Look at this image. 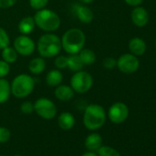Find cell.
I'll use <instances>...</instances> for the list:
<instances>
[{
  "instance_id": "7a4b0ae2",
  "label": "cell",
  "mask_w": 156,
  "mask_h": 156,
  "mask_svg": "<svg viewBox=\"0 0 156 156\" xmlns=\"http://www.w3.org/2000/svg\"><path fill=\"white\" fill-rule=\"evenodd\" d=\"M37 48L42 58L55 57L61 52L62 50L61 39L51 32H47L39 39Z\"/></svg>"
},
{
  "instance_id": "484cf974",
  "label": "cell",
  "mask_w": 156,
  "mask_h": 156,
  "mask_svg": "<svg viewBox=\"0 0 156 156\" xmlns=\"http://www.w3.org/2000/svg\"><path fill=\"white\" fill-rule=\"evenodd\" d=\"M67 62H68V58L64 55H59L56 57L54 61V64L57 69L62 70L67 67Z\"/></svg>"
},
{
  "instance_id": "ac0fdd59",
  "label": "cell",
  "mask_w": 156,
  "mask_h": 156,
  "mask_svg": "<svg viewBox=\"0 0 156 156\" xmlns=\"http://www.w3.org/2000/svg\"><path fill=\"white\" fill-rule=\"evenodd\" d=\"M63 76L59 69L51 70L46 75V84L51 87H56L62 82Z\"/></svg>"
},
{
  "instance_id": "d6a6232c",
  "label": "cell",
  "mask_w": 156,
  "mask_h": 156,
  "mask_svg": "<svg viewBox=\"0 0 156 156\" xmlns=\"http://www.w3.org/2000/svg\"><path fill=\"white\" fill-rule=\"evenodd\" d=\"M124 1L130 7H138L142 3L143 0H124Z\"/></svg>"
},
{
  "instance_id": "44dd1931",
  "label": "cell",
  "mask_w": 156,
  "mask_h": 156,
  "mask_svg": "<svg viewBox=\"0 0 156 156\" xmlns=\"http://www.w3.org/2000/svg\"><path fill=\"white\" fill-rule=\"evenodd\" d=\"M78 55L84 65H91L96 62L97 59L96 53L90 49H82L78 52Z\"/></svg>"
},
{
  "instance_id": "ba28073f",
  "label": "cell",
  "mask_w": 156,
  "mask_h": 156,
  "mask_svg": "<svg viewBox=\"0 0 156 156\" xmlns=\"http://www.w3.org/2000/svg\"><path fill=\"white\" fill-rule=\"evenodd\" d=\"M117 67L123 73H133L139 69L140 61L132 53H125L117 60Z\"/></svg>"
},
{
  "instance_id": "5b68a950",
  "label": "cell",
  "mask_w": 156,
  "mask_h": 156,
  "mask_svg": "<svg viewBox=\"0 0 156 156\" xmlns=\"http://www.w3.org/2000/svg\"><path fill=\"white\" fill-rule=\"evenodd\" d=\"M11 94L17 98H24L30 96L34 87V78L27 73H21L16 76L10 84Z\"/></svg>"
},
{
  "instance_id": "4fadbf2b",
  "label": "cell",
  "mask_w": 156,
  "mask_h": 156,
  "mask_svg": "<svg viewBox=\"0 0 156 156\" xmlns=\"http://www.w3.org/2000/svg\"><path fill=\"white\" fill-rule=\"evenodd\" d=\"M146 49H147L146 42L140 38L138 37L132 38L129 42V50L130 53H132L135 56L143 55L146 51Z\"/></svg>"
},
{
  "instance_id": "d4e9b609",
  "label": "cell",
  "mask_w": 156,
  "mask_h": 156,
  "mask_svg": "<svg viewBox=\"0 0 156 156\" xmlns=\"http://www.w3.org/2000/svg\"><path fill=\"white\" fill-rule=\"evenodd\" d=\"M9 45V36L3 28L0 27V50L4 49Z\"/></svg>"
},
{
  "instance_id": "cb8c5ba5",
  "label": "cell",
  "mask_w": 156,
  "mask_h": 156,
  "mask_svg": "<svg viewBox=\"0 0 156 156\" xmlns=\"http://www.w3.org/2000/svg\"><path fill=\"white\" fill-rule=\"evenodd\" d=\"M98 156H120L119 152L109 146H101L98 150Z\"/></svg>"
},
{
  "instance_id": "f1b7e54d",
  "label": "cell",
  "mask_w": 156,
  "mask_h": 156,
  "mask_svg": "<svg viewBox=\"0 0 156 156\" xmlns=\"http://www.w3.org/2000/svg\"><path fill=\"white\" fill-rule=\"evenodd\" d=\"M10 136H11V133L8 128L0 127V143L7 142L10 139Z\"/></svg>"
},
{
  "instance_id": "7402d4cb",
  "label": "cell",
  "mask_w": 156,
  "mask_h": 156,
  "mask_svg": "<svg viewBox=\"0 0 156 156\" xmlns=\"http://www.w3.org/2000/svg\"><path fill=\"white\" fill-rule=\"evenodd\" d=\"M68 58V62H67V67L73 71V72H78V71H81L83 69V62L80 60L79 55L77 54H69Z\"/></svg>"
},
{
  "instance_id": "2e32d148",
  "label": "cell",
  "mask_w": 156,
  "mask_h": 156,
  "mask_svg": "<svg viewBox=\"0 0 156 156\" xmlns=\"http://www.w3.org/2000/svg\"><path fill=\"white\" fill-rule=\"evenodd\" d=\"M102 137L98 133H92L88 135L86 139L85 145L88 151H96L102 146Z\"/></svg>"
},
{
  "instance_id": "f546056e",
  "label": "cell",
  "mask_w": 156,
  "mask_h": 156,
  "mask_svg": "<svg viewBox=\"0 0 156 156\" xmlns=\"http://www.w3.org/2000/svg\"><path fill=\"white\" fill-rule=\"evenodd\" d=\"M20 111L24 114H31L34 111V104L30 101H25L20 106Z\"/></svg>"
},
{
  "instance_id": "d6986e66",
  "label": "cell",
  "mask_w": 156,
  "mask_h": 156,
  "mask_svg": "<svg viewBox=\"0 0 156 156\" xmlns=\"http://www.w3.org/2000/svg\"><path fill=\"white\" fill-rule=\"evenodd\" d=\"M46 68V62L44 58L37 57L32 59L29 63V70L32 74H40Z\"/></svg>"
},
{
  "instance_id": "836d02e7",
  "label": "cell",
  "mask_w": 156,
  "mask_h": 156,
  "mask_svg": "<svg viewBox=\"0 0 156 156\" xmlns=\"http://www.w3.org/2000/svg\"><path fill=\"white\" fill-rule=\"evenodd\" d=\"M82 156H98V154H96V153L93 152V151H88V152L84 153Z\"/></svg>"
},
{
  "instance_id": "e575fe53",
  "label": "cell",
  "mask_w": 156,
  "mask_h": 156,
  "mask_svg": "<svg viewBox=\"0 0 156 156\" xmlns=\"http://www.w3.org/2000/svg\"><path fill=\"white\" fill-rule=\"evenodd\" d=\"M79 1L81 2V3H83V4H90V3H92L94 0H79Z\"/></svg>"
},
{
  "instance_id": "52a82bcc",
  "label": "cell",
  "mask_w": 156,
  "mask_h": 156,
  "mask_svg": "<svg viewBox=\"0 0 156 156\" xmlns=\"http://www.w3.org/2000/svg\"><path fill=\"white\" fill-rule=\"evenodd\" d=\"M34 111L44 119H51L57 114L55 104L49 98H41L34 103Z\"/></svg>"
},
{
  "instance_id": "3957f363",
  "label": "cell",
  "mask_w": 156,
  "mask_h": 156,
  "mask_svg": "<svg viewBox=\"0 0 156 156\" xmlns=\"http://www.w3.org/2000/svg\"><path fill=\"white\" fill-rule=\"evenodd\" d=\"M33 18L36 26L45 32H53L61 26L60 17L51 9H42L37 10Z\"/></svg>"
},
{
  "instance_id": "ffe728a7",
  "label": "cell",
  "mask_w": 156,
  "mask_h": 156,
  "mask_svg": "<svg viewBox=\"0 0 156 156\" xmlns=\"http://www.w3.org/2000/svg\"><path fill=\"white\" fill-rule=\"evenodd\" d=\"M10 94V83L5 78H0V104L6 103L9 99Z\"/></svg>"
},
{
  "instance_id": "d590c367",
  "label": "cell",
  "mask_w": 156,
  "mask_h": 156,
  "mask_svg": "<svg viewBox=\"0 0 156 156\" xmlns=\"http://www.w3.org/2000/svg\"><path fill=\"white\" fill-rule=\"evenodd\" d=\"M14 156H22V155H20V154H17V155H14Z\"/></svg>"
},
{
  "instance_id": "8992f818",
  "label": "cell",
  "mask_w": 156,
  "mask_h": 156,
  "mask_svg": "<svg viewBox=\"0 0 156 156\" xmlns=\"http://www.w3.org/2000/svg\"><path fill=\"white\" fill-rule=\"evenodd\" d=\"M71 87L76 93L84 94L89 91L93 86V77L86 71H78L71 78Z\"/></svg>"
},
{
  "instance_id": "277c9868",
  "label": "cell",
  "mask_w": 156,
  "mask_h": 156,
  "mask_svg": "<svg viewBox=\"0 0 156 156\" xmlns=\"http://www.w3.org/2000/svg\"><path fill=\"white\" fill-rule=\"evenodd\" d=\"M106 111L98 104H91L87 107L84 113V124L87 129L96 130L100 129L106 121Z\"/></svg>"
},
{
  "instance_id": "8fae6325",
  "label": "cell",
  "mask_w": 156,
  "mask_h": 156,
  "mask_svg": "<svg viewBox=\"0 0 156 156\" xmlns=\"http://www.w3.org/2000/svg\"><path fill=\"white\" fill-rule=\"evenodd\" d=\"M131 20L137 27H144L149 21V13L142 7H135L131 12Z\"/></svg>"
},
{
  "instance_id": "7c38bea8",
  "label": "cell",
  "mask_w": 156,
  "mask_h": 156,
  "mask_svg": "<svg viewBox=\"0 0 156 156\" xmlns=\"http://www.w3.org/2000/svg\"><path fill=\"white\" fill-rule=\"evenodd\" d=\"M74 13L81 22L85 24L90 23L94 20V12L91 9L83 5H75Z\"/></svg>"
},
{
  "instance_id": "6da1fadb",
  "label": "cell",
  "mask_w": 156,
  "mask_h": 156,
  "mask_svg": "<svg viewBox=\"0 0 156 156\" xmlns=\"http://www.w3.org/2000/svg\"><path fill=\"white\" fill-rule=\"evenodd\" d=\"M61 42L62 48L68 54H77L82 49H84L86 35L80 29L73 28L63 33Z\"/></svg>"
},
{
  "instance_id": "9a60e30c",
  "label": "cell",
  "mask_w": 156,
  "mask_h": 156,
  "mask_svg": "<svg viewBox=\"0 0 156 156\" xmlns=\"http://www.w3.org/2000/svg\"><path fill=\"white\" fill-rule=\"evenodd\" d=\"M75 123L74 117L70 112H62L58 117V125L63 130L71 129Z\"/></svg>"
},
{
  "instance_id": "8d00e7d4",
  "label": "cell",
  "mask_w": 156,
  "mask_h": 156,
  "mask_svg": "<svg viewBox=\"0 0 156 156\" xmlns=\"http://www.w3.org/2000/svg\"><path fill=\"white\" fill-rule=\"evenodd\" d=\"M155 47H156V41H155Z\"/></svg>"
},
{
  "instance_id": "83f0119b",
  "label": "cell",
  "mask_w": 156,
  "mask_h": 156,
  "mask_svg": "<svg viewBox=\"0 0 156 156\" xmlns=\"http://www.w3.org/2000/svg\"><path fill=\"white\" fill-rule=\"evenodd\" d=\"M10 72L9 63L5 62L4 60H0V78L6 77Z\"/></svg>"
},
{
  "instance_id": "603a6c76",
  "label": "cell",
  "mask_w": 156,
  "mask_h": 156,
  "mask_svg": "<svg viewBox=\"0 0 156 156\" xmlns=\"http://www.w3.org/2000/svg\"><path fill=\"white\" fill-rule=\"evenodd\" d=\"M2 59L9 62V63H13L17 61L18 59V52L14 49V47L7 46L4 49H2Z\"/></svg>"
},
{
  "instance_id": "1f68e13d",
  "label": "cell",
  "mask_w": 156,
  "mask_h": 156,
  "mask_svg": "<svg viewBox=\"0 0 156 156\" xmlns=\"http://www.w3.org/2000/svg\"><path fill=\"white\" fill-rule=\"evenodd\" d=\"M18 0H0V9H9L13 7Z\"/></svg>"
},
{
  "instance_id": "9c48e42d",
  "label": "cell",
  "mask_w": 156,
  "mask_h": 156,
  "mask_svg": "<svg viewBox=\"0 0 156 156\" xmlns=\"http://www.w3.org/2000/svg\"><path fill=\"white\" fill-rule=\"evenodd\" d=\"M36 45L32 39H30L28 35L21 34L14 41V49L22 56H30L35 51Z\"/></svg>"
},
{
  "instance_id": "4dcf8cb0",
  "label": "cell",
  "mask_w": 156,
  "mask_h": 156,
  "mask_svg": "<svg viewBox=\"0 0 156 156\" xmlns=\"http://www.w3.org/2000/svg\"><path fill=\"white\" fill-rule=\"evenodd\" d=\"M103 66L108 70H112L117 66V60L113 57H107L103 61Z\"/></svg>"
},
{
  "instance_id": "5bb4252c",
  "label": "cell",
  "mask_w": 156,
  "mask_h": 156,
  "mask_svg": "<svg viewBox=\"0 0 156 156\" xmlns=\"http://www.w3.org/2000/svg\"><path fill=\"white\" fill-rule=\"evenodd\" d=\"M54 95H55L56 98L61 100V101H69L73 98L74 91L69 86L59 85L58 87H56V89L54 91Z\"/></svg>"
},
{
  "instance_id": "4316f807",
  "label": "cell",
  "mask_w": 156,
  "mask_h": 156,
  "mask_svg": "<svg viewBox=\"0 0 156 156\" xmlns=\"http://www.w3.org/2000/svg\"><path fill=\"white\" fill-rule=\"evenodd\" d=\"M49 2V0H30V7L35 10H40L44 9Z\"/></svg>"
},
{
  "instance_id": "e0dca14e",
  "label": "cell",
  "mask_w": 156,
  "mask_h": 156,
  "mask_svg": "<svg viewBox=\"0 0 156 156\" xmlns=\"http://www.w3.org/2000/svg\"><path fill=\"white\" fill-rule=\"evenodd\" d=\"M35 27H36V24L34 21V18L30 17V16L23 18L19 23V30L23 35H29L32 33Z\"/></svg>"
},
{
  "instance_id": "74e56055",
  "label": "cell",
  "mask_w": 156,
  "mask_h": 156,
  "mask_svg": "<svg viewBox=\"0 0 156 156\" xmlns=\"http://www.w3.org/2000/svg\"><path fill=\"white\" fill-rule=\"evenodd\" d=\"M0 156H4V155H0Z\"/></svg>"
},
{
  "instance_id": "30bf717a",
  "label": "cell",
  "mask_w": 156,
  "mask_h": 156,
  "mask_svg": "<svg viewBox=\"0 0 156 156\" xmlns=\"http://www.w3.org/2000/svg\"><path fill=\"white\" fill-rule=\"evenodd\" d=\"M129 108L122 102L114 103L108 109V119L115 124L124 122L129 117Z\"/></svg>"
}]
</instances>
